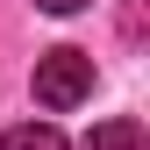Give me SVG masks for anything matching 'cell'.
I'll return each mask as SVG.
<instances>
[{"label":"cell","instance_id":"6da1fadb","mask_svg":"<svg viewBox=\"0 0 150 150\" xmlns=\"http://www.w3.org/2000/svg\"><path fill=\"white\" fill-rule=\"evenodd\" d=\"M36 100H43L50 115L93 100V57H86V50H71V43L43 50V57H36Z\"/></svg>","mask_w":150,"mask_h":150},{"label":"cell","instance_id":"7a4b0ae2","mask_svg":"<svg viewBox=\"0 0 150 150\" xmlns=\"http://www.w3.org/2000/svg\"><path fill=\"white\" fill-rule=\"evenodd\" d=\"M0 150H71V143H64L50 122H14L7 136H0Z\"/></svg>","mask_w":150,"mask_h":150},{"label":"cell","instance_id":"3957f363","mask_svg":"<svg viewBox=\"0 0 150 150\" xmlns=\"http://www.w3.org/2000/svg\"><path fill=\"white\" fill-rule=\"evenodd\" d=\"M86 150H143V129L129 122V115H115V122H100L86 136Z\"/></svg>","mask_w":150,"mask_h":150},{"label":"cell","instance_id":"277c9868","mask_svg":"<svg viewBox=\"0 0 150 150\" xmlns=\"http://www.w3.org/2000/svg\"><path fill=\"white\" fill-rule=\"evenodd\" d=\"M43 14H79V7H93V0H36Z\"/></svg>","mask_w":150,"mask_h":150}]
</instances>
